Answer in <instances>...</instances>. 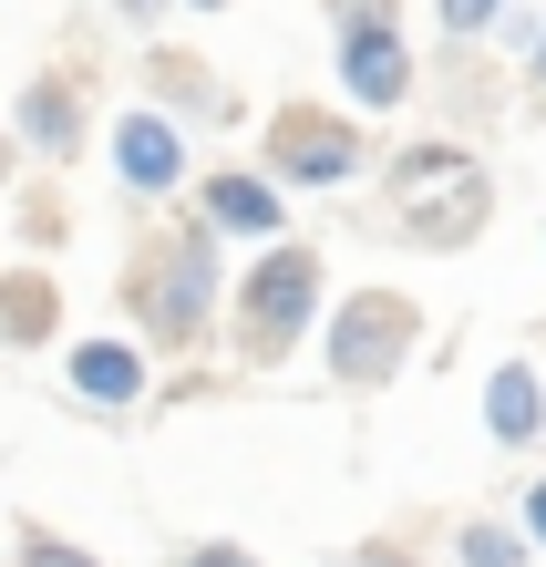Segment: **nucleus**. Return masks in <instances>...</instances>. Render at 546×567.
<instances>
[{
    "label": "nucleus",
    "instance_id": "1",
    "mask_svg": "<svg viewBox=\"0 0 546 567\" xmlns=\"http://www.w3.org/2000/svg\"><path fill=\"white\" fill-rule=\"evenodd\" d=\"M227 289H237V279H227V238H217V227H196V217L155 227V238H134L124 279H114L134 341L165 351V361L207 351L217 330H227Z\"/></svg>",
    "mask_w": 546,
    "mask_h": 567
},
{
    "label": "nucleus",
    "instance_id": "2",
    "mask_svg": "<svg viewBox=\"0 0 546 567\" xmlns=\"http://www.w3.org/2000/svg\"><path fill=\"white\" fill-rule=\"evenodd\" d=\"M330 320V258L310 238H279V248H248V269L227 289V351L248 372H279L299 341H320Z\"/></svg>",
    "mask_w": 546,
    "mask_h": 567
},
{
    "label": "nucleus",
    "instance_id": "3",
    "mask_svg": "<svg viewBox=\"0 0 546 567\" xmlns=\"http://www.w3.org/2000/svg\"><path fill=\"white\" fill-rule=\"evenodd\" d=\"M413 351H423V310L402 289H382V279L340 289L330 320H320V361H330L340 392H392L402 372H413Z\"/></svg>",
    "mask_w": 546,
    "mask_h": 567
},
{
    "label": "nucleus",
    "instance_id": "4",
    "mask_svg": "<svg viewBox=\"0 0 546 567\" xmlns=\"http://www.w3.org/2000/svg\"><path fill=\"white\" fill-rule=\"evenodd\" d=\"M258 165L289 196H340V186L371 176V124L351 104H279L268 135H258Z\"/></svg>",
    "mask_w": 546,
    "mask_h": 567
},
{
    "label": "nucleus",
    "instance_id": "5",
    "mask_svg": "<svg viewBox=\"0 0 546 567\" xmlns=\"http://www.w3.org/2000/svg\"><path fill=\"white\" fill-rule=\"evenodd\" d=\"M423 93V62H413V31L402 21H351V31H330V104H351L361 124H382L402 114Z\"/></svg>",
    "mask_w": 546,
    "mask_h": 567
},
{
    "label": "nucleus",
    "instance_id": "6",
    "mask_svg": "<svg viewBox=\"0 0 546 567\" xmlns=\"http://www.w3.org/2000/svg\"><path fill=\"white\" fill-rule=\"evenodd\" d=\"M104 165H114V186L134 196V207H176V196H196V135L176 114H155V104H124L104 124Z\"/></svg>",
    "mask_w": 546,
    "mask_h": 567
},
{
    "label": "nucleus",
    "instance_id": "7",
    "mask_svg": "<svg viewBox=\"0 0 546 567\" xmlns=\"http://www.w3.org/2000/svg\"><path fill=\"white\" fill-rule=\"evenodd\" d=\"M62 392L93 413V423H134L155 392V351L134 341V330H83L73 351H62Z\"/></svg>",
    "mask_w": 546,
    "mask_h": 567
},
{
    "label": "nucleus",
    "instance_id": "8",
    "mask_svg": "<svg viewBox=\"0 0 546 567\" xmlns=\"http://www.w3.org/2000/svg\"><path fill=\"white\" fill-rule=\"evenodd\" d=\"M186 217L217 227L227 248H279L289 238V186L268 176V165H207L196 196H186Z\"/></svg>",
    "mask_w": 546,
    "mask_h": 567
},
{
    "label": "nucleus",
    "instance_id": "9",
    "mask_svg": "<svg viewBox=\"0 0 546 567\" xmlns=\"http://www.w3.org/2000/svg\"><path fill=\"white\" fill-rule=\"evenodd\" d=\"M11 135H21V155L73 165V155L93 145V93H83V73H31V83L11 93Z\"/></svg>",
    "mask_w": 546,
    "mask_h": 567
},
{
    "label": "nucleus",
    "instance_id": "10",
    "mask_svg": "<svg viewBox=\"0 0 546 567\" xmlns=\"http://www.w3.org/2000/svg\"><path fill=\"white\" fill-rule=\"evenodd\" d=\"M485 217H495V176L474 165V176L413 196V207H392V238H402V248H423V258H454V248L485 238Z\"/></svg>",
    "mask_w": 546,
    "mask_h": 567
},
{
    "label": "nucleus",
    "instance_id": "11",
    "mask_svg": "<svg viewBox=\"0 0 546 567\" xmlns=\"http://www.w3.org/2000/svg\"><path fill=\"white\" fill-rule=\"evenodd\" d=\"M485 444L495 454H536L546 444V361L536 351H516V361L485 372Z\"/></svg>",
    "mask_w": 546,
    "mask_h": 567
},
{
    "label": "nucleus",
    "instance_id": "12",
    "mask_svg": "<svg viewBox=\"0 0 546 567\" xmlns=\"http://www.w3.org/2000/svg\"><path fill=\"white\" fill-rule=\"evenodd\" d=\"M145 104L176 114L186 135H217V124H237V93H227L196 52H145Z\"/></svg>",
    "mask_w": 546,
    "mask_h": 567
},
{
    "label": "nucleus",
    "instance_id": "13",
    "mask_svg": "<svg viewBox=\"0 0 546 567\" xmlns=\"http://www.w3.org/2000/svg\"><path fill=\"white\" fill-rule=\"evenodd\" d=\"M52 341H62V279L42 258L0 269V351H52Z\"/></svg>",
    "mask_w": 546,
    "mask_h": 567
},
{
    "label": "nucleus",
    "instance_id": "14",
    "mask_svg": "<svg viewBox=\"0 0 546 567\" xmlns=\"http://www.w3.org/2000/svg\"><path fill=\"white\" fill-rule=\"evenodd\" d=\"M454 176H474V145L464 135H423V145H392L382 155V196H392V207H413V196L454 186Z\"/></svg>",
    "mask_w": 546,
    "mask_h": 567
},
{
    "label": "nucleus",
    "instance_id": "15",
    "mask_svg": "<svg viewBox=\"0 0 546 567\" xmlns=\"http://www.w3.org/2000/svg\"><path fill=\"white\" fill-rule=\"evenodd\" d=\"M433 93H443V135H464V145H474V124L505 104V93H495V62L474 52V42H443V83Z\"/></svg>",
    "mask_w": 546,
    "mask_h": 567
},
{
    "label": "nucleus",
    "instance_id": "16",
    "mask_svg": "<svg viewBox=\"0 0 546 567\" xmlns=\"http://www.w3.org/2000/svg\"><path fill=\"white\" fill-rule=\"evenodd\" d=\"M443 567H546V557H536V537H526L516 516H454Z\"/></svg>",
    "mask_w": 546,
    "mask_h": 567
},
{
    "label": "nucleus",
    "instance_id": "17",
    "mask_svg": "<svg viewBox=\"0 0 546 567\" xmlns=\"http://www.w3.org/2000/svg\"><path fill=\"white\" fill-rule=\"evenodd\" d=\"M505 11H516V0H433V31L443 42H495Z\"/></svg>",
    "mask_w": 546,
    "mask_h": 567
},
{
    "label": "nucleus",
    "instance_id": "18",
    "mask_svg": "<svg viewBox=\"0 0 546 567\" xmlns=\"http://www.w3.org/2000/svg\"><path fill=\"white\" fill-rule=\"evenodd\" d=\"M11 567H104L83 537H52V526H11Z\"/></svg>",
    "mask_w": 546,
    "mask_h": 567
},
{
    "label": "nucleus",
    "instance_id": "19",
    "mask_svg": "<svg viewBox=\"0 0 546 567\" xmlns=\"http://www.w3.org/2000/svg\"><path fill=\"white\" fill-rule=\"evenodd\" d=\"M176 567H258V547H237V537H186Z\"/></svg>",
    "mask_w": 546,
    "mask_h": 567
},
{
    "label": "nucleus",
    "instance_id": "20",
    "mask_svg": "<svg viewBox=\"0 0 546 567\" xmlns=\"http://www.w3.org/2000/svg\"><path fill=\"white\" fill-rule=\"evenodd\" d=\"M505 516H516L526 537H536V557H546V475H526V485H516V506H505Z\"/></svg>",
    "mask_w": 546,
    "mask_h": 567
},
{
    "label": "nucleus",
    "instance_id": "21",
    "mask_svg": "<svg viewBox=\"0 0 546 567\" xmlns=\"http://www.w3.org/2000/svg\"><path fill=\"white\" fill-rule=\"evenodd\" d=\"M351 567H423V557L402 547V537H361V547H351Z\"/></svg>",
    "mask_w": 546,
    "mask_h": 567
},
{
    "label": "nucleus",
    "instance_id": "22",
    "mask_svg": "<svg viewBox=\"0 0 546 567\" xmlns=\"http://www.w3.org/2000/svg\"><path fill=\"white\" fill-rule=\"evenodd\" d=\"M351 21H402V0H330V31H351Z\"/></svg>",
    "mask_w": 546,
    "mask_h": 567
},
{
    "label": "nucleus",
    "instance_id": "23",
    "mask_svg": "<svg viewBox=\"0 0 546 567\" xmlns=\"http://www.w3.org/2000/svg\"><path fill=\"white\" fill-rule=\"evenodd\" d=\"M21 227H31V248H62V207H52V196H31Z\"/></svg>",
    "mask_w": 546,
    "mask_h": 567
},
{
    "label": "nucleus",
    "instance_id": "24",
    "mask_svg": "<svg viewBox=\"0 0 546 567\" xmlns=\"http://www.w3.org/2000/svg\"><path fill=\"white\" fill-rule=\"evenodd\" d=\"M104 11H114V21H124V31H155V21H165V11H176V0H104Z\"/></svg>",
    "mask_w": 546,
    "mask_h": 567
},
{
    "label": "nucleus",
    "instance_id": "25",
    "mask_svg": "<svg viewBox=\"0 0 546 567\" xmlns=\"http://www.w3.org/2000/svg\"><path fill=\"white\" fill-rule=\"evenodd\" d=\"M526 104L546 114V31H536V52H526Z\"/></svg>",
    "mask_w": 546,
    "mask_h": 567
},
{
    "label": "nucleus",
    "instance_id": "26",
    "mask_svg": "<svg viewBox=\"0 0 546 567\" xmlns=\"http://www.w3.org/2000/svg\"><path fill=\"white\" fill-rule=\"evenodd\" d=\"M11 155H21V135H11V114H0V176H11Z\"/></svg>",
    "mask_w": 546,
    "mask_h": 567
},
{
    "label": "nucleus",
    "instance_id": "27",
    "mask_svg": "<svg viewBox=\"0 0 546 567\" xmlns=\"http://www.w3.org/2000/svg\"><path fill=\"white\" fill-rule=\"evenodd\" d=\"M176 11H227V0H176Z\"/></svg>",
    "mask_w": 546,
    "mask_h": 567
},
{
    "label": "nucleus",
    "instance_id": "28",
    "mask_svg": "<svg viewBox=\"0 0 546 567\" xmlns=\"http://www.w3.org/2000/svg\"><path fill=\"white\" fill-rule=\"evenodd\" d=\"M536 238H546V227H536Z\"/></svg>",
    "mask_w": 546,
    "mask_h": 567
}]
</instances>
